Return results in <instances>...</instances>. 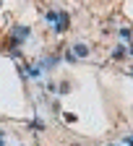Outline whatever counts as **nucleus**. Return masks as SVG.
<instances>
[{
    "instance_id": "obj_1",
    "label": "nucleus",
    "mask_w": 133,
    "mask_h": 146,
    "mask_svg": "<svg viewBox=\"0 0 133 146\" xmlns=\"http://www.w3.org/2000/svg\"><path fill=\"white\" fill-rule=\"evenodd\" d=\"M68 21H70V16H68V11H58V21L52 24V29L58 31V34H63V31L68 29Z\"/></svg>"
},
{
    "instance_id": "obj_2",
    "label": "nucleus",
    "mask_w": 133,
    "mask_h": 146,
    "mask_svg": "<svg viewBox=\"0 0 133 146\" xmlns=\"http://www.w3.org/2000/svg\"><path fill=\"white\" fill-rule=\"evenodd\" d=\"M29 34H31L29 26H16L13 29V42L16 44H24V39H29Z\"/></svg>"
},
{
    "instance_id": "obj_3",
    "label": "nucleus",
    "mask_w": 133,
    "mask_h": 146,
    "mask_svg": "<svg viewBox=\"0 0 133 146\" xmlns=\"http://www.w3.org/2000/svg\"><path fill=\"white\" fill-rule=\"evenodd\" d=\"M73 52H76V58H89V47L84 42H73Z\"/></svg>"
},
{
    "instance_id": "obj_4",
    "label": "nucleus",
    "mask_w": 133,
    "mask_h": 146,
    "mask_svg": "<svg viewBox=\"0 0 133 146\" xmlns=\"http://www.w3.org/2000/svg\"><path fill=\"white\" fill-rule=\"evenodd\" d=\"M125 55H128V50H125V47H118L115 52H112V58H115V60H120V58H125Z\"/></svg>"
},
{
    "instance_id": "obj_5",
    "label": "nucleus",
    "mask_w": 133,
    "mask_h": 146,
    "mask_svg": "<svg viewBox=\"0 0 133 146\" xmlns=\"http://www.w3.org/2000/svg\"><path fill=\"white\" fill-rule=\"evenodd\" d=\"M65 60H68L70 65H73V63H78V58H76V52H73V50H70V52H65Z\"/></svg>"
},
{
    "instance_id": "obj_6",
    "label": "nucleus",
    "mask_w": 133,
    "mask_h": 146,
    "mask_svg": "<svg viewBox=\"0 0 133 146\" xmlns=\"http://www.w3.org/2000/svg\"><path fill=\"white\" fill-rule=\"evenodd\" d=\"M31 128H34V131H42L45 125H42V120H39V117H34V120H31Z\"/></svg>"
},
{
    "instance_id": "obj_7",
    "label": "nucleus",
    "mask_w": 133,
    "mask_h": 146,
    "mask_svg": "<svg viewBox=\"0 0 133 146\" xmlns=\"http://www.w3.org/2000/svg\"><path fill=\"white\" fill-rule=\"evenodd\" d=\"M120 36L123 39H130V29H120Z\"/></svg>"
},
{
    "instance_id": "obj_8",
    "label": "nucleus",
    "mask_w": 133,
    "mask_h": 146,
    "mask_svg": "<svg viewBox=\"0 0 133 146\" xmlns=\"http://www.w3.org/2000/svg\"><path fill=\"white\" fill-rule=\"evenodd\" d=\"M123 143H125V146H133V136H125V138H123Z\"/></svg>"
},
{
    "instance_id": "obj_9",
    "label": "nucleus",
    "mask_w": 133,
    "mask_h": 146,
    "mask_svg": "<svg viewBox=\"0 0 133 146\" xmlns=\"http://www.w3.org/2000/svg\"><path fill=\"white\" fill-rule=\"evenodd\" d=\"M0 146H5V138H3V136H0Z\"/></svg>"
}]
</instances>
